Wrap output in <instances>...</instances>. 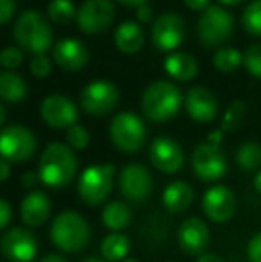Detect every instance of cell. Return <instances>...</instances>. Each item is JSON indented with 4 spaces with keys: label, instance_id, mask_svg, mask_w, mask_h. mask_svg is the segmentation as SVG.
<instances>
[{
    "label": "cell",
    "instance_id": "cell-35",
    "mask_svg": "<svg viewBox=\"0 0 261 262\" xmlns=\"http://www.w3.org/2000/svg\"><path fill=\"white\" fill-rule=\"evenodd\" d=\"M22 61H24V54L16 47H7L0 54V62H2L4 68H7V72L13 68H18L22 64Z\"/></svg>",
    "mask_w": 261,
    "mask_h": 262
},
{
    "label": "cell",
    "instance_id": "cell-20",
    "mask_svg": "<svg viewBox=\"0 0 261 262\" xmlns=\"http://www.w3.org/2000/svg\"><path fill=\"white\" fill-rule=\"evenodd\" d=\"M186 111L197 123H209L218 113V102L209 90L195 86L186 93Z\"/></svg>",
    "mask_w": 261,
    "mask_h": 262
},
{
    "label": "cell",
    "instance_id": "cell-38",
    "mask_svg": "<svg viewBox=\"0 0 261 262\" xmlns=\"http://www.w3.org/2000/svg\"><path fill=\"white\" fill-rule=\"evenodd\" d=\"M39 182H42V179H39V175L36 171H25L20 180L24 189H32V191H36V186H38Z\"/></svg>",
    "mask_w": 261,
    "mask_h": 262
},
{
    "label": "cell",
    "instance_id": "cell-21",
    "mask_svg": "<svg viewBox=\"0 0 261 262\" xmlns=\"http://www.w3.org/2000/svg\"><path fill=\"white\" fill-rule=\"evenodd\" d=\"M54 61L68 72H77L88 62V49L77 38H65L54 47Z\"/></svg>",
    "mask_w": 261,
    "mask_h": 262
},
{
    "label": "cell",
    "instance_id": "cell-45",
    "mask_svg": "<svg viewBox=\"0 0 261 262\" xmlns=\"http://www.w3.org/2000/svg\"><path fill=\"white\" fill-rule=\"evenodd\" d=\"M39 262H68V260H66L65 257L57 255V253H47L45 257L39 259Z\"/></svg>",
    "mask_w": 261,
    "mask_h": 262
},
{
    "label": "cell",
    "instance_id": "cell-8",
    "mask_svg": "<svg viewBox=\"0 0 261 262\" xmlns=\"http://www.w3.org/2000/svg\"><path fill=\"white\" fill-rule=\"evenodd\" d=\"M36 152V138L24 125H7L0 134V154L9 162H25Z\"/></svg>",
    "mask_w": 261,
    "mask_h": 262
},
{
    "label": "cell",
    "instance_id": "cell-12",
    "mask_svg": "<svg viewBox=\"0 0 261 262\" xmlns=\"http://www.w3.org/2000/svg\"><path fill=\"white\" fill-rule=\"evenodd\" d=\"M0 250L4 257L11 262H31L38 253V241L32 235V232L14 227L2 235Z\"/></svg>",
    "mask_w": 261,
    "mask_h": 262
},
{
    "label": "cell",
    "instance_id": "cell-5",
    "mask_svg": "<svg viewBox=\"0 0 261 262\" xmlns=\"http://www.w3.org/2000/svg\"><path fill=\"white\" fill-rule=\"evenodd\" d=\"M14 38L25 50L45 54L52 45V29L38 11H25L14 25Z\"/></svg>",
    "mask_w": 261,
    "mask_h": 262
},
{
    "label": "cell",
    "instance_id": "cell-48",
    "mask_svg": "<svg viewBox=\"0 0 261 262\" xmlns=\"http://www.w3.org/2000/svg\"><path fill=\"white\" fill-rule=\"evenodd\" d=\"M254 189L261 194V171L254 177Z\"/></svg>",
    "mask_w": 261,
    "mask_h": 262
},
{
    "label": "cell",
    "instance_id": "cell-24",
    "mask_svg": "<svg viewBox=\"0 0 261 262\" xmlns=\"http://www.w3.org/2000/svg\"><path fill=\"white\" fill-rule=\"evenodd\" d=\"M165 70L172 79L186 82L197 75V61L186 52H175L165 59Z\"/></svg>",
    "mask_w": 261,
    "mask_h": 262
},
{
    "label": "cell",
    "instance_id": "cell-22",
    "mask_svg": "<svg viewBox=\"0 0 261 262\" xmlns=\"http://www.w3.org/2000/svg\"><path fill=\"white\" fill-rule=\"evenodd\" d=\"M193 198H195L193 187L185 180H174L163 191V205L172 214H181L188 210L193 204Z\"/></svg>",
    "mask_w": 261,
    "mask_h": 262
},
{
    "label": "cell",
    "instance_id": "cell-15",
    "mask_svg": "<svg viewBox=\"0 0 261 262\" xmlns=\"http://www.w3.org/2000/svg\"><path fill=\"white\" fill-rule=\"evenodd\" d=\"M42 120L50 128H66L73 127L77 121V107L65 95H49L39 105Z\"/></svg>",
    "mask_w": 261,
    "mask_h": 262
},
{
    "label": "cell",
    "instance_id": "cell-39",
    "mask_svg": "<svg viewBox=\"0 0 261 262\" xmlns=\"http://www.w3.org/2000/svg\"><path fill=\"white\" fill-rule=\"evenodd\" d=\"M13 217V210H11V204L7 200H0V228H7Z\"/></svg>",
    "mask_w": 261,
    "mask_h": 262
},
{
    "label": "cell",
    "instance_id": "cell-10",
    "mask_svg": "<svg viewBox=\"0 0 261 262\" xmlns=\"http://www.w3.org/2000/svg\"><path fill=\"white\" fill-rule=\"evenodd\" d=\"M154 180L150 171L143 164H126L118 175V189L122 196L134 204H142L150 196Z\"/></svg>",
    "mask_w": 261,
    "mask_h": 262
},
{
    "label": "cell",
    "instance_id": "cell-2",
    "mask_svg": "<svg viewBox=\"0 0 261 262\" xmlns=\"http://www.w3.org/2000/svg\"><path fill=\"white\" fill-rule=\"evenodd\" d=\"M91 228L88 221L75 210H63L50 225V241L65 253L81 252L90 243Z\"/></svg>",
    "mask_w": 261,
    "mask_h": 262
},
{
    "label": "cell",
    "instance_id": "cell-50",
    "mask_svg": "<svg viewBox=\"0 0 261 262\" xmlns=\"http://www.w3.org/2000/svg\"><path fill=\"white\" fill-rule=\"evenodd\" d=\"M83 262H106L104 259H102V257H88V259H84Z\"/></svg>",
    "mask_w": 261,
    "mask_h": 262
},
{
    "label": "cell",
    "instance_id": "cell-11",
    "mask_svg": "<svg viewBox=\"0 0 261 262\" xmlns=\"http://www.w3.org/2000/svg\"><path fill=\"white\" fill-rule=\"evenodd\" d=\"M118 104V90L109 80H93L81 93V107L91 116H106Z\"/></svg>",
    "mask_w": 261,
    "mask_h": 262
},
{
    "label": "cell",
    "instance_id": "cell-19",
    "mask_svg": "<svg viewBox=\"0 0 261 262\" xmlns=\"http://www.w3.org/2000/svg\"><path fill=\"white\" fill-rule=\"evenodd\" d=\"M52 212L50 198L43 191H29L20 204V217L29 228H38L47 223Z\"/></svg>",
    "mask_w": 261,
    "mask_h": 262
},
{
    "label": "cell",
    "instance_id": "cell-40",
    "mask_svg": "<svg viewBox=\"0 0 261 262\" xmlns=\"http://www.w3.org/2000/svg\"><path fill=\"white\" fill-rule=\"evenodd\" d=\"M14 7H16L14 0H0V21H2V24L9 21V18L13 16V13H14Z\"/></svg>",
    "mask_w": 261,
    "mask_h": 262
},
{
    "label": "cell",
    "instance_id": "cell-37",
    "mask_svg": "<svg viewBox=\"0 0 261 262\" xmlns=\"http://www.w3.org/2000/svg\"><path fill=\"white\" fill-rule=\"evenodd\" d=\"M247 257L251 262H261V232L251 239L247 246Z\"/></svg>",
    "mask_w": 261,
    "mask_h": 262
},
{
    "label": "cell",
    "instance_id": "cell-46",
    "mask_svg": "<svg viewBox=\"0 0 261 262\" xmlns=\"http://www.w3.org/2000/svg\"><path fill=\"white\" fill-rule=\"evenodd\" d=\"M222 136H224L222 130H215V132H211V134H209L208 141L213 143V145H220V141H222Z\"/></svg>",
    "mask_w": 261,
    "mask_h": 262
},
{
    "label": "cell",
    "instance_id": "cell-9",
    "mask_svg": "<svg viewBox=\"0 0 261 262\" xmlns=\"http://www.w3.org/2000/svg\"><path fill=\"white\" fill-rule=\"evenodd\" d=\"M192 168L197 179L204 182H215L227 171V159L220 145L206 141L195 146L192 154Z\"/></svg>",
    "mask_w": 261,
    "mask_h": 262
},
{
    "label": "cell",
    "instance_id": "cell-23",
    "mask_svg": "<svg viewBox=\"0 0 261 262\" xmlns=\"http://www.w3.org/2000/svg\"><path fill=\"white\" fill-rule=\"evenodd\" d=\"M145 43L143 29L136 21H124L115 31V45L124 54H136Z\"/></svg>",
    "mask_w": 261,
    "mask_h": 262
},
{
    "label": "cell",
    "instance_id": "cell-34",
    "mask_svg": "<svg viewBox=\"0 0 261 262\" xmlns=\"http://www.w3.org/2000/svg\"><path fill=\"white\" fill-rule=\"evenodd\" d=\"M245 68L249 70V73H252L254 77L261 79V43L249 47L247 52L244 55Z\"/></svg>",
    "mask_w": 261,
    "mask_h": 262
},
{
    "label": "cell",
    "instance_id": "cell-43",
    "mask_svg": "<svg viewBox=\"0 0 261 262\" xmlns=\"http://www.w3.org/2000/svg\"><path fill=\"white\" fill-rule=\"evenodd\" d=\"M11 175V166H9V161H6V159H2L0 161V180L2 182H6L7 179H9Z\"/></svg>",
    "mask_w": 261,
    "mask_h": 262
},
{
    "label": "cell",
    "instance_id": "cell-14",
    "mask_svg": "<svg viewBox=\"0 0 261 262\" xmlns=\"http://www.w3.org/2000/svg\"><path fill=\"white\" fill-rule=\"evenodd\" d=\"M115 18V7L111 0H86L77 11V24L86 34H97L111 25Z\"/></svg>",
    "mask_w": 261,
    "mask_h": 262
},
{
    "label": "cell",
    "instance_id": "cell-31",
    "mask_svg": "<svg viewBox=\"0 0 261 262\" xmlns=\"http://www.w3.org/2000/svg\"><path fill=\"white\" fill-rule=\"evenodd\" d=\"M75 14V7L70 0H52L49 4V16L54 24H68Z\"/></svg>",
    "mask_w": 261,
    "mask_h": 262
},
{
    "label": "cell",
    "instance_id": "cell-26",
    "mask_svg": "<svg viewBox=\"0 0 261 262\" xmlns=\"http://www.w3.org/2000/svg\"><path fill=\"white\" fill-rule=\"evenodd\" d=\"M132 221V210L126 202H109L102 209V223L113 232L127 228Z\"/></svg>",
    "mask_w": 261,
    "mask_h": 262
},
{
    "label": "cell",
    "instance_id": "cell-51",
    "mask_svg": "<svg viewBox=\"0 0 261 262\" xmlns=\"http://www.w3.org/2000/svg\"><path fill=\"white\" fill-rule=\"evenodd\" d=\"M222 4H226V6H236V4L244 2V0H220Z\"/></svg>",
    "mask_w": 261,
    "mask_h": 262
},
{
    "label": "cell",
    "instance_id": "cell-44",
    "mask_svg": "<svg viewBox=\"0 0 261 262\" xmlns=\"http://www.w3.org/2000/svg\"><path fill=\"white\" fill-rule=\"evenodd\" d=\"M197 262H226L220 255H216V253H202V255H198Z\"/></svg>",
    "mask_w": 261,
    "mask_h": 262
},
{
    "label": "cell",
    "instance_id": "cell-25",
    "mask_svg": "<svg viewBox=\"0 0 261 262\" xmlns=\"http://www.w3.org/2000/svg\"><path fill=\"white\" fill-rule=\"evenodd\" d=\"M131 250V241L122 232H111L106 235L101 245V257L106 262H122L127 259V253Z\"/></svg>",
    "mask_w": 261,
    "mask_h": 262
},
{
    "label": "cell",
    "instance_id": "cell-42",
    "mask_svg": "<svg viewBox=\"0 0 261 262\" xmlns=\"http://www.w3.org/2000/svg\"><path fill=\"white\" fill-rule=\"evenodd\" d=\"M208 2L209 0H185L186 7H190L192 11H204L208 9Z\"/></svg>",
    "mask_w": 261,
    "mask_h": 262
},
{
    "label": "cell",
    "instance_id": "cell-13",
    "mask_svg": "<svg viewBox=\"0 0 261 262\" xmlns=\"http://www.w3.org/2000/svg\"><path fill=\"white\" fill-rule=\"evenodd\" d=\"M149 157L154 168L167 175L177 173L185 164V152L181 145L167 136H159L150 143Z\"/></svg>",
    "mask_w": 261,
    "mask_h": 262
},
{
    "label": "cell",
    "instance_id": "cell-33",
    "mask_svg": "<svg viewBox=\"0 0 261 262\" xmlns=\"http://www.w3.org/2000/svg\"><path fill=\"white\" fill-rule=\"evenodd\" d=\"M66 145L72 150H84L90 145V132L83 125H73L66 130Z\"/></svg>",
    "mask_w": 261,
    "mask_h": 262
},
{
    "label": "cell",
    "instance_id": "cell-4",
    "mask_svg": "<svg viewBox=\"0 0 261 262\" xmlns=\"http://www.w3.org/2000/svg\"><path fill=\"white\" fill-rule=\"evenodd\" d=\"M115 164H93L88 166L79 177L77 193L81 200L90 207L101 205L113 191V180H115Z\"/></svg>",
    "mask_w": 261,
    "mask_h": 262
},
{
    "label": "cell",
    "instance_id": "cell-17",
    "mask_svg": "<svg viewBox=\"0 0 261 262\" xmlns=\"http://www.w3.org/2000/svg\"><path fill=\"white\" fill-rule=\"evenodd\" d=\"M185 38V21L179 14L165 13L152 25V43L159 50H174Z\"/></svg>",
    "mask_w": 261,
    "mask_h": 262
},
{
    "label": "cell",
    "instance_id": "cell-3",
    "mask_svg": "<svg viewBox=\"0 0 261 262\" xmlns=\"http://www.w3.org/2000/svg\"><path fill=\"white\" fill-rule=\"evenodd\" d=\"M183 104L181 91L175 84L168 80H156L152 82L142 97V111L147 120L150 121H167L179 113Z\"/></svg>",
    "mask_w": 261,
    "mask_h": 262
},
{
    "label": "cell",
    "instance_id": "cell-41",
    "mask_svg": "<svg viewBox=\"0 0 261 262\" xmlns=\"http://www.w3.org/2000/svg\"><path fill=\"white\" fill-rule=\"evenodd\" d=\"M136 18H138V21H142V24H149V21H152V9H150L149 6L138 7Z\"/></svg>",
    "mask_w": 261,
    "mask_h": 262
},
{
    "label": "cell",
    "instance_id": "cell-6",
    "mask_svg": "<svg viewBox=\"0 0 261 262\" xmlns=\"http://www.w3.org/2000/svg\"><path fill=\"white\" fill-rule=\"evenodd\" d=\"M109 139L120 152L136 154L145 145L147 128L134 113H120L109 123Z\"/></svg>",
    "mask_w": 261,
    "mask_h": 262
},
{
    "label": "cell",
    "instance_id": "cell-49",
    "mask_svg": "<svg viewBox=\"0 0 261 262\" xmlns=\"http://www.w3.org/2000/svg\"><path fill=\"white\" fill-rule=\"evenodd\" d=\"M6 123V107L0 105V125Z\"/></svg>",
    "mask_w": 261,
    "mask_h": 262
},
{
    "label": "cell",
    "instance_id": "cell-36",
    "mask_svg": "<svg viewBox=\"0 0 261 262\" xmlns=\"http://www.w3.org/2000/svg\"><path fill=\"white\" fill-rule=\"evenodd\" d=\"M50 70H52V62H50V59L45 54H38L31 59V72L36 77H39V79L49 75Z\"/></svg>",
    "mask_w": 261,
    "mask_h": 262
},
{
    "label": "cell",
    "instance_id": "cell-27",
    "mask_svg": "<svg viewBox=\"0 0 261 262\" xmlns=\"http://www.w3.org/2000/svg\"><path fill=\"white\" fill-rule=\"evenodd\" d=\"M27 95V86L24 79L14 72H2L0 73V97L4 102L16 104L22 102Z\"/></svg>",
    "mask_w": 261,
    "mask_h": 262
},
{
    "label": "cell",
    "instance_id": "cell-30",
    "mask_svg": "<svg viewBox=\"0 0 261 262\" xmlns=\"http://www.w3.org/2000/svg\"><path fill=\"white\" fill-rule=\"evenodd\" d=\"M245 118V104L240 100H234L233 104L227 107L226 114H224V120H222V127L220 130L222 132H233L236 130L238 127L242 125Z\"/></svg>",
    "mask_w": 261,
    "mask_h": 262
},
{
    "label": "cell",
    "instance_id": "cell-52",
    "mask_svg": "<svg viewBox=\"0 0 261 262\" xmlns=\"http://www.w3.org/2000/svg\"><path fill=\"white\" fill-rule=\"evenodd\" d=\"M122 262H138L136 259H132V257H127V259H124Z\"/></svg>",
    "mask_w": 261,
    "mask_h": 262
},
{
    "label": "cell",
    "instance_id": "cell-7",
    "mask_svg": "<svg viewBox=\"0 0 261 262\" xmlns=\"http://www.w3.org/2000/svg\"><path fill=\"white\" fill-rule=\"evenodd\" d=\"M233 16L224 7L209 6L200 13L197 24V34L202 45L218 47L226 41L233 32Z\"/></svg>",
    "mask_w": 261,
    "mask_h": 262
},
{
    "label": "cell",
    "instance_id": "cell-1",
    "mask_svg": "<svg viewBox=\"0 0 261 262\" xmlns=\"http://www.w3.org/2000/svg\"><path fill=\"white\" fill-rule=\"evenodd\" d=\"M38 175L47 187H66L77 175V157L73 150L63 143H50L39 157Z\"/></svg>",
    "mask_w": 261,
    "mask_h": 262
},
{
    "label": "cell",
    "instance_id": "cell-47",
    "mask_svg": "<svg viewBox=\"0 0 261 262\" xmlns=\"http://www.w3.org/2000/svg\"><path fill=\"white\" fill-rule=\"evenodd\" d=\"M116 2L124 4V6H134V7L147 6V0H116Z\"/></svg>",
    "mask_w": 261,
    "mask_h": 262
},
{
    "label": "cell",
    "instance_id": "cell-16",
    "mask_svg": "<svg viewBox=\"0 0 261 262\" xmlns=\"http://www.w3.org/2000/svg\"><path fill=\"white\" fill-rule=\"evenodd\" d=\"M202 210L215 223H227L236 212V196L226 186H213L202 196Z\"/></svg>",
    "mask_w": 261,
    "mask_h": 262
},
{
    "label": "cell",
    "instance_id": "cell-32",
    "mask_svg": "<svg viewBox=\"0 0 261 262\" xmlns=\"http://www.w3.org/2000/svg\"><path fill=\"white\" fill-rule=\"evenodd\" d=\"M242 21L251 34L261 36V0H254L245 7L244 14H242Z\"/></svg>",
    "mask_w": 261,
    "mask_h": 262
},
{
    "label": "cell",
    "instance_id": "cell-29",
    "mask_svg": "<svg viewBox=\"0 0 261 262\" xmlns=\"http://www.w3.org/2000/svg\"><path fill=\"white\" fill-rule=\"evenodd\" d=\"M244 61V55H242L240 50L233 49V47H224V49H218L213 55V64L218 72L222 73H229L234 72L238 66Z\"/></svg>",
    "mask_w": 261,
    "mask_h": 262
},
{
    "label": "cell",
    "instance_id": "cell-18",
    "mask_svg": "<svg viewBox=\"0 0 261 262\" xmlns=\"http://www.w3.org/2000/svg\"><path fill=\"white\" fill-rule=\"evenodd\" d=\"M179 248L188 255H202L209 245V228L200 217H188L177 230Z\"/></svg>",
    "mask_w": 261,
    "mask_h": 262
},
{
    "label": "cell",
    "instance_id": "cell-28",
    "mask_svg": "<svg viewBox=\"0 0 261 262\" xmlns=\"http://www.w3.org/2000/svg\"><path fill=\"white\" fill-rule=\"evenodd\" d=\"M236 164L244 171H256L261 168V145L254 141L242 143L236 150Z\"/></svg>",
    "mask_w": 261,
    "mask_h": 262
}]
</instances>
